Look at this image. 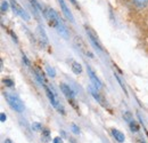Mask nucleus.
Here are the masks:
<instances>
[{
    "mask_svg": "<svg viewBox=\"0 0 148 143\" xmlns=\"http://www.w3.org/2000/svg\"><path fill=\"white\" fill-rule=\"evenodd\" d=\"M42 14H43V16H45V18H46L47 23L49 24V26L55 28L56 30H57L62 36L64 37V38H69L67 29L65 28L64 23L62 22V19L59 18L58 14L56 13L53 8H50V7H46V8L43 9Z\"/></svg>",
    "mask_w": 148,
    "mask_h": 143,
    "instance_id": "f257e3e1",
    "label": "nucleus"
},
{
    "mask_svg": "<svg viewBox=\"0 0 148 143\" xmlns=\"http://www.w3.org/2000/svg\"><path fill=\"white\" fill-rule=\"evenodd\" d=\"M5 97H6V101L8 102V104L10 106V108L13 110H15L17 112H23L24 111V104L16 95L9 94V93H5Z\"/></svg>",
    "mask_w": 148,
    "mask_h": 143,
    "instance_id": "f03ea898",
    "label": "nucleus"
},
{
    "mask_svg": "<svg viewBox=\"0 0 148 143\" xmlns=\"http://www.w3.org/2000/svg\"><path fill=\"white\" fill-rule=\"evenodd\" d=\"M42 86H43V88H45V92H46V94H47V96H48V99H49V101H50L51 106H53L54 108H56V109H57V111H58L59 113L65 115L64 107L59 104V102H58V100H57V97H56L55 92H53V90H50L46 84H45V85H42Z\"/></svg>",
    "mask_w": 148,
    "mask_h": 143,
    "instance_id": "7ed1b4c3",
    "label": "nucleus"
},
{
    "mask_svg": "<svg viewBox=\"0 0 148 143\" xmlns=\"http://www.w3.org/2000/svg\"><path fill=\"white\" fill-rule=\"evenodd\" d=\"M84 29H86V32H87V35L89 37V39L91 40V42L95 45V47H96L97 49H99L100 52H104L105 49H104L103 44L100 42V40H99V38H98V35L96 33V31L93 30L91 26H89V25H87V24L84 25Z\"/></svg>",
    "mask_w": 148,
    "mask_h": 143,
    "instance_id": "20e7f679",
    "label": "nucleus"
},
{
    "mask_svg": "<svg viewBox=\"0 0 148 143\" xmlns=\"http://www.w3.org/2000/svg\"><path fill=\"white\" fill-rule=\"evenodd\" d=\"M9 1H10V6H12L13 12H14L16 15L21 16V17L23 18V19H25V21H29V19H30L29 13H27L25 9H23V7L19 5L16 0H9Z\"/></svg>",
    "mask_w": 148,
    "mask_h": 143,
    "instance_id": "39448f33",
    "label": "nucleus"
},
{
    "mask_svg": "<svg viewBox=\"0 0 148 143\" xmlns=\"http://www.w3.org/2000/svg\"><path fill=\"white\" fill-rule=\"evenodd\" d=\"M74 41H75V44H76V46H77V48L82 52V53L84 54L86 56H89V57H91L93 58V54L89 51V48H88V46L86 45V42L80 38V37H75V39H74Z\"/></svg>",
    "mask_w": 148,
    "mask_h": 143,
    "instance_id": "423d86ee",
    "label": "nucleus"
},
{
    "mask_svg": "<svg viewBox=\"0 0 148 143\" xmlns=\"http://www.w3.org/2000/svg\"><path fill=\"white\" fill-rule=\"evenodd\" d=\"M89 90H90V94L93 96V99H95L101 107H104V108L107 107V103H106V101H105V97L98 93V90H97L96 87H92V86H91V87H89Z\"/></svg>",
    "mask_w": 148,
    "mask_h": 143,
    "instance_id": "0eeeda50",
    "label": "nucleus"
},
{
    "mask_svg": "<svg viewBox=\"0 0 148 143\" xmlns=\"http://www.w3.org/2000/svg\"><path fill=\"white\" fill-rule=\"evenodd\" d=\"M87 71H88V74H89V77H90V80H91V83L93 84V86H95L97 90H100V88L103 87V84L100 83L99 78L96 76L95 71H93L89 65H87Z\"/></svg>",
    "mask_w": 148,
    "mask_h": 143,
    "instance_id": "6e6552de",
    "label": "nucleus"
},
{
    "mask_svg": "<svg viewBox=\"0 0 148 143\" xmlns=\"http://www.w3.org/2000/svg\"><path fill=\"white\" fill-rule=\"evenodd\" d=\"M59 87H60V90L63 92V94L66 96V99H67L69 101H70V100H75V99H74V97H75V93H74L73 90H72L67 84L60 83Z\"/></svg>",
    "mask_w": 148,
    "mask_h": 143,
    "instance_id": "1a4fd4ad",
    "label": "nucleus"
},
{
    "mask_svg": "<svg viewBox=\"0 0 148 143\" xmlns=\"http://www.w3.org/2000/svg\"><path fill=\"white\" fill-rule=\"evenodd\" d=\"M58 3H59V6H60V9H62V12L64 13V15L66 16V18H67L70 22L74 23L73 14H72V12L69 9V7H67V5L65 3V1H64V0H58Z\"/></svg>",
    "mask_w": 148,
    "mask_h": 143,
    "instance_id": "9d476101",
    "label": "nucleus"
},
{
    "mask_svg": "<svg viewBox=\"0 0 148 143\" xmlns=\"http://www.w3.org/2000/svg\"><path fill=\"white\" fill-rule=\"evenodd\" d=\"M112 134H113V136L115 137V140H116V141H117L119 143H123V142H124V140H125V137H124V134H123L122 132H120L119 129L112 128Z\"/></svg>",
    "mask_w": 148,
    "mask_h": 143,
    "instance_id": "9b49d317",
    "label": "nucleus"
},
{
    "mask_svg": "<svg viewBox=\"0 0 148 143\" xmlns=\"http://www.w3.org/2000/svg\"><path fill=\"white\" fill-rule=\"evenodd\" d=\"M70 62H71V69H72V71H73L75 74L82 73V65H81L79 62H76V61H74V60H71Z\"/></svg>",
    "mask_w": 148,
    "mask_h": 143,
    "instance_id": "f8f14e48",
    "label": "nucleus"
},
{
    "mask_svg": "<svg viewBox=\"0 0 148 143\" xmlns=\"http://www.w3.org/2000/svg\"><path fill=\"white\" fill-rule=\"evenodd\" d=\"M38 35H39V38H40L42 44L48 45V38H47V35H46V32H45V30H43V28L41 25L38 26Z\"/></svg>",
    "mask_w": 148,
    "mask_h": 143,
    "instance_id": "ddd939ff",
    "label": "nucleus"
},
{
    "mask_svg": "<svg viewBox=\"0 0 148 143\" xmlns=\"http://www.w3.org/2000/svg\"><path fill=\"white\" fill-rule=\"evenodd\" d=\"M129 126H130V129L132 131V132H139V129H140V126H139V124L134 120V119H132L131 121L129 123Z\"/></svg>",
    "mask_w": 148,
    "mask_h": 143,
    "instance_id": "4468645a",
    "label": "nucleus"
},
{
    "mask_svg": "<svg viewBox=\"0 0 148 143\" xmlns=\"http://www.w3.org/2000/svg\"><path fill=\"white\" fill-rule=\"evenodd\" d=\"M138 8H144L148 5V0H132Z\"/></svg>",
    "mask_w": 148,
    "mask_h": 143,
    "instance_id": "2eb2a0df",
    "label": "nucleus"
},
{
    "mask_svg": "<svg viewBox=\"0 0 148 143\" xmlns=\"http://www.w3.org/2000/svg\"><path fill=\"white\" fill-rule=\"evenodd\" d=\"M46 71L48 73V76H50L51 78H54L56 76V71L54 68H51V67H49V65H46Z\"/></svg>",
    "mask_w": 148,
    "mask_h": 143,
    "instance_id": "dca6fc26",
    "label": "nucleus"
},
{
    "mask_svg": "<svg viewBox=\"0 0 148 143\" xmlns=\"http://www.w3.org/2000/svg\"><path fill=\"white\" fill-rule=\"evenodd\" d=\"M2 83H3V85H5V86H7V87H14V85H15V83H14L12 79H8V78L3 79V80H2Z\"/></svg>",
    "mask_w": 148,
    "mask_h": 143,
    "instance_id": "f3484780",
    "label": "nucleus"
},
{
    "mask_svg": "<svg viewBox=\"0 0 148 143\" xmlns=\"http://www.w3.org/2000/svg\"><path fill=\"white\" fill-rule=\"evenodd\" d=\"M114 76H115V78H116V79H117V81H119V84H120V86H121V87H122V90H123V92H124V93H125V94H127V95H128V92H127V88H125V86H124V85H123V81H122V80H121V78H120V77H119V76H117V74H116V72H115V73H114Z\"/></svg>",
    "mask_w": 148,
    "mask_h": 143,
    "instance_id": "a211bd4d",
    "label": "nucleus"
},
{
    "mask_svg": "<svg viewBox=\"0 0 148 143\" xmlns=\"http://www.w3.org/2000/svg\"><path fill=\"white\" fill-rule=\"evenodd\" d=\"M8 10V2L6 1V0H2L1 1V13L3 14V13H6Z\"/></svg>",
    "mask_w": 148,
    "mask_h": 143,
    "instance_id": "6ab92c4d",
    "label": "nucleus"
},
{
    "mask_svg": "<svg viewBox=\"0 0 148 143\" xmlns=\"http://www.w3.org/2000/svg\"><path fill=\"white\" fill-rule=\"evenodd\" d=\"M32 129H33L34 132H40V131H42L43 128H42V125H41L40 123H33V124H32Z\"/></svg>",
    "mask_w": 148,
    "mask_h": 143,
    "instance_id": "aec40b11",
    "label": "nucleus"
},
{
    "mask_svg": "<svg viewBox=\"0 0 148 143\" xmlns=\"http://www.w3.org/2000/svg\"><path fill=\"white\" fill-rule=\"evenodd\" d=\"M123 117H124V119H125L128 123H130V121L133 119V117H132L131 112H129V111H125V112H124V115H123Z\"/></svg>",
    "mask_w": 148,
    "mask_h": 143,
    "instance_id": "412c9836",
    "label": "nucleus"
},
{
    "mask_svg": "<svg viewBox=\"0 0 148 143\" xmlns=\"http://www.w3.org/2000/svg\"><path fill=\"white\" fill-rule=\"evenodd\" d=\"M71 127H72V132H73L74 134H76V135L80 134V128H79V126H76L75 124H72Z\"/></svg>",
    "mask_w": 148,
    "mask_h": 143,
    "instance_id": "4be33fe9",
    "label": "nucleus"
},
{
    "mask_svg": "<svg viewBox=\"0 0 148 143\" xmlns=\"http://www.w3.org/2000/svg\"><path fill=\"white\" fill-rule=\"evenodd\" d=\"M49 135H50V133H49V131L48 129H42V136L43 137H49Z\"/></svg>",
    "mask_w": 148,
    "mask_h": 143,
    "instance_id": "5701e85b",
    "label": "nucleus"
},
{
    "mask_svg": "<svg viewBox=\"0 0 148 143\" xmlns=\"http://www.w3.org/2000/svg\"><path fill=\"white\" fill-rule=\"evenodd\" d=\"M0 120H1V123H5V121L7 120V116H6V113L1 112V115H0Z\"/></svg>",
    "mask_w": 148,
    "mask_h": 143,
    "instance_id": "b1692460",
    "label": "nucleus"
},
{
    "mask_svg": "<svg viewBox=\"0 0 148 143\" xmlns=\"http://www.w3.org/2000/svg\"><path fill=\"white\" fill-rule=\"evenodd\" d=\"M22 58H23V62H25V64H26L27 67H30V61L27 60V57H26V56H25L24 54H23V56H22Z\"/></svg>",
    "mask_w": 148,
    "mask_h": 143,
    "instance_id": "393cba45",
    "label": "nucleus"
},
{
    "mask_svg": "<svg viewBox=\"0 0 148 143\" xmlns=\"http://www.w3.org/2000/svg\"><path fill=\"white\" fill-rule=\"evenodd\" d=\"M53 143H63V140H62V137L57 136V137H55V139L53 140Z\"/></svg>",
    "mask_w": 148,
    "mask_h": 143,
    "instance_id": "a878e982",
    "label": "nucleus"
},
{
    "mask_svg": "<svg viewBox=\"0 0 148 143\" xmlns=\"http://www.w3.org/2000/svg\"><path fill=\"white\" fill-rule=\"evenodd\" d=\"M70 1H71V2H72V3H73L74 6H75V7H76V8H77V9H80V5H79V3H77V2H76V0H70Z\"/></svg>",
    "mask_w": 148,
    "mask_h": 143,
    "instance_id": "bb28decb",
    "label": "nucleus"
},
{
    "mask_svg": "<svg viewBox=\"0 0 148 143\" xmlns=\"http://www.w3.org/2000/svg\"><path fill=\"white\" fill-rule=\"evenodd\" d=\"M9 33H10V35H12V37H13V39H14V40H15V41H16V42H17V38H16V35H14V33H13V32H12V31H9Z\"/></svg>",
    "mask_w": 148,
    "mask_h": 143,
    "instance_id": "cd10ccee",
    "label": "nucleus"
},
{
    "mask_svg": "<svg viewBox=\"0 0 148 143\" xmlns=\"http://www.w3.org/2000/svg\"><path fill=\"white\" fill-rule=\"evenodd\" d=\"M5 143H13V142H12L9 139H6V140H5Z\"/></svg>",
    "mask_w": 148,
    "mask_h": 143,
    "instance_id": "c85d7f7f",
    "label": "nucleus"
},
{
    "mask_svg": "<svg viewBox=\"0 0 148 143\" xmlns=\"http://www.w3.org/2000/svg\"><path fill=\"white\" fill-rule=\"evenodd\" d=\"M140 143H145V142H144V141H140Z\"/></svg>",
    "mask_w": 148,
    "mask_h": 143,
    "instance_id": "c756f323",
    "label": "nucleus"
}]
</instances>
